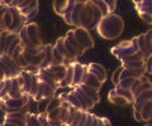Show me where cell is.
Returning a JSON list of instances; mask_svg holds the SVG:
<instances>
[{
    "instance_id": "cell-1",
    "label": "cell",
    "mask_w": 152,
    "mask_h": 126,
    "mask_svg": "<svg viewBox=\"0 0 152 126\" xmlns=\"http://www.w3.org/2000/svg\"><path fill=\"white\" fill-rule=\"evenodd\" d=\"M123 29H124V22H123L122 17L115 13L104 15L96 27L98 34L108 40L117 39L123 33Z\"/></svg>"
},
{
    "instance_id": "cell-2",
    "label": "cell",
    "mask_w": 152,
    "mask_h": 126,
    "mask_svg": "<svg viewBox=\"0 0 152 126\" xmlns=\"http://www.w3.org/2000/svg\"><path fill=\"white\" fill-rule=\"evenodd\" d=\"M103 13L95 4H93L90 0L84 3L83 10L80 13V28L91 30L96 29L98 24L100 23L103 18Z\"/></svg>"
},
{
    "instance_id": "cell-3",
    "label": "cell",
    "mask_w": 152,
    "mask_h": 126,
    "mask_svg": "<svg viewBox=\"0 0 152 126\" xmlns=\"http://www.w3.org/2000/svg\"><path fill=\"white\" fill-rule=\"evenodd\" d=\"M18 34L20 38V45L24 48H27V47H39L45 44L42 40L41 27L36 22L26 23Z\"/></svg>"
},
{
    "instance_id": "cell-4",
    "label": "cell",
    "mask_w": 152,
    "mask_h": 126,
    "mask_svg": "<svg viewBox=\"0 0 152 126\" xmlns=\"http://www.w3.org/2000/svg\"><path fill=\"white\" fill-rule=\"evenodd\" d=\"M20 76L23 78V92L31 99H34L38 92V86H39L36 69H23Z\"/></svg>"
},
{
    "instance_id": "cell-5",
    "label": "cell",
    "mask_w": 152,
    "mask_h": 126,
    "mask_svg": "<svg viewBox=\"0 0 152 126\" xmlns=\"http://www.w3.org/2000/svg\"><path fill=\"white\" fill-rule=\"evenodd\" d=\"M108 100L109 102H112V104L117 106H126V105L133 104L134 97H133L131 90H126V88H121L115 86L113 90L109 91Z\"/></svg>"
},
{
    "instance_id": "cell-6",
    "label": "cell",
    "mask_w": 152,
    "mask_h": 126,
    "mask_svg": "<svg viewBox=\"0 0 152 126\" xmlns=\"http://www.w3.org/2000/svg\"><path fill=\"white\" fill-rule=\"evenodd\" d=\"M138 52H140V49H138V45H137L136 38H132L129 40H123L118 45L113 47L110 49V53L114 55V57H117L119 60L122 58H126L128 55L138 53Z\"/></svg>"
},
{
    "instance_id": "cell-7",
    "label": "cell",
    "mask_w": 152,
    "mask_h": 126,
    "mask_svg": "<svg viewBox=\"0 0 152 126\" xmlns=\"http://www.w3.org/2000/svg\"><path fill=\"white\" fill-rule=\"evenodd\" d=\"M31 97L28 95H23L19 99H1L0 100V110L3 112H14V111H20L22 109L29 104Z\"/></svg>"
},
{
    "instance_id": "cell-8",
    "label": "cell",
    "mask_w": 152,
    "mask_h": 126,
    "mask_svg": "<svg viewBox=\"0 0 152 126\" xmlns=\"http://www.w3.org/2000/svg\"><path fill=\"white\" fill-rule=\"evenodd\" d=\"M77 0H53V10L57 15L62 17L66 24L72 25L71 23V10Z\"/></svg>"
},
{
    "instance_id": "cell-9",
    "label": "cell",
    "mask_w": 152,
    "mask_h": 126,
    "mask_svg": "<svg viewBox=\"0 0 152 126\" xmlns=\"http://www.w3.org/2000/svg\"><path fill=\"white\" fill-rule=\"evenodd\" d=\"M0 67L5 73V78H14L22 72L20 67L10 55H0Z\"/></svg>"
},
{
    "instance_id": "cell-10",
    "label": "cell",
    "mask_w": 152,
    "mask_h": 126,
    "mask_svg": "<svg viewBox=\"0 0 152 126\" xmlns=\"http://www.w3.org/2000/svg\"><path fill=\"white\" fill-rule=\"evenodd\" d=\"M74 34H75L76 40H77L80 43V45L85 49V52H86L88 49H91L94 47V40H93L91 35H90L88 29H84V28H80V27L75 28Z\"/></svg>"
},
{
    "instance_id": "cell-11",
    "label": "cell",
    "mask_w": 152,
    "mask_h": 126,
    "mask_svg": "<svg viewBox=\"0 0 152 126\" xmlns=\"http://www.w3.org/2000/svg\"><path fill=\"white\" fill-rule=\"evenodd\" d=\"M147 90H152V82L146 77V74L136 78V80L133 81L132 87H131V92H132V95H133L134 99L138 95H141L142 92H145Z\"/></svg>"
},
{
    "instance_id": "cell-12",
    "label": "cell",
    "mask_w": 152,
    "mask_h": 126,
    "mask_svg": "<svg viewBox=\"0 0 152 126\" xmlns=\"http://www.w3.org/2000/svg\"><path fill=\"white\" fill-rule=\"evenodd\" d=\"M136 10L142 20L147 24H152V0H142L136 5Z\"/></svg>"
},
{
    "instance_id": "cell-13",
    "label": "cell",
    "mask_w": 152,
    "mask_h": 126,
    "mask_svg": "<svg viewBox=\"0 0 152 126\" xmlns=\"http://www.w3.org/2000/svg\"><path fill=\"white\" fill-rule=\"evenodd\" d=\"M39 81V80H38ZM57 91V88L52 87L50 85H47L45 82H41L39 81V86H38V92L36 97L33 100L36 102H41V101H46V100H50L52 97H55V93Z\"/></svg>"
},
{
    "instance_id": "cell-14",
    "label": "cell",
    "mask_w": 152,
    "mask_h": 126,
    "mask_svg": "<svg viewBox=\"0 0 152 126\" xmlns=\"http://www.w3.org/2000/svg\"><path fill=\"white\" fill-rule=\"evenodd\" d=\"M71 92H72L74 95L76 96V99L80 101V104H81V106H83V110L89 111V110H91L95 105H96V104H95V102H94L91 99H90V97H89L86 93H85L79 86L74 87L72 90H71Z\"/></svg>"
},
{
    "instance_id": "cell-15",
    "label": "cell",
    "mask_w": 152,
    "mask_h": 126,
    "mask_svg": "<svg viewBox=\"0 0 152 126\" xmlns=\"http://www.w3.org/2000/svg\"><path fill=\"white\" fill-rule=\"evenodd\" d=\"M12 8L10 6H1L0 5V32L9 30L12 27Z\"/></svg>"
},
{
    "instance_id": "cell-16",
    "label": "cell",
    "mask_w": 152,
    "mask_h": 126,
    "mask_svg": "<svg viewBox=\"0 0 152 126\" xmlns=\"http://www.w3.org/2000/svg\"><path fill=\"white\" fill-rule=\"evenodd\" d=\"M4 122H9L17 126H27V116L22 111L7 112L5 116H4Z\"/></svg>"
},
{
    "instance_id": "cell-17",
    "label": "cell",
    "mask_w": 152,
    "mask_h": 126,
    "mask_svg": "<svg viewBox=\"0 0 152 126\" xmlns=\"http://www.w3.org/2000/svg\"><path fill=\"white\" fill-rule=\"evenodd\" d=\"M12 15H13V20H12V27L9 32H14V33H19V30L22 29L26 24V18L23 17V14L20 13L18 8H12Z\"/></svg>"
},
{
    "instance_id": "cell-18",
    "label": "cell",
    "mask_w": 152,
    "mask_h": 126,
    "mask_svg": "<svg viewBox=\"0 0 152 126\" xmlns=\"http://www.w3.org/2000/svg\"><path fill=\"white\" fill-rule=\"evenodd\" d=\"M88 72H90L91 74H94L96 78H99L103 83L107 82L108 80V73H107V69L104 66H102L100 63H95L91 62L88 64Z\"/></svg>"
},
{
    "instance_id": "cell-19",
    "label": "cell",
    "mask_w": 152,
    "mask_h": 126,
    "mask_svg": "<svg viewBox=\"0 0 152 126\" xmlns=\"http://www.w3.org/2000/svg\"><path fill=\"white\" fill-rule=\"evenodd\" d=\"M88 72V64H83L74 60V80H72V88L79 86L83 81L84 74Z\"/></svg>"
},
{
    "instance_id": "cell-20",
    "label": "cell",
    "mask_w": 152,
    "mask_h": 126,
    "mask_svg": "<svg viewBox=\"0 0 152 126\" xmlns=\"http://www.w3.org/2000/svg\"><path fill=\"white\" fill-rule=\"evenodd\" d=\"M66 67H67V64H53V66H50L45 68L47 72H48L52 77L55 78L57 82H61L65 78V74H66Z\"/></svg>"
},
{
    "instance_id": "cell-21",
    "label": "cell",
    "mask_w": 152,
    "mask_h": 126,
    "mask_svg": "<svg viewBox=\"0 0 152 126\" xmlns=\"http://www.w3.org/2000/svg\"><path fill=\"white\" fill-rule=\"evenodd\" d=\"M17 37H18V33H14V32H9V30L1 32V50H0V55H5L8 53V49L10 47L12 42Z\"/></svg>"
},
{
    "instance_id": "cell-22",
    "label": "cell",
    "mask_w": 152,
    "mask_h": 126,
    "mask_svg": "<svg viewBox=\"0 0 152 126\" xmlns=\"http://www.w3.org/2000/svg\"><path fill=\"white\" fill-rule=\"evenodd\" d=\"M38 1H39V0H33L28 6L20 9V13L23 14V17L26 18L27 23L33 22V18H36V15L38 14V4H39Z\"/></svg>"
},
{
    "instance_id": "cell-23",
    "label": "cell",
    "mask_w": 152,
    "mask_h": 126,
    "mask_svg": "<svg viewBox=\"0 0 152 126\" xmlns=\"http://www.w3.org/2000/svg\"><path fill=\"white\" fill-rule=\"evenodd\" d=\"M36 72H37L38 80H39L41 82H45V83H47V85H50V86H52V87L57 88V90L60 88V83L57 82L55 78L46 71L45 68H38V69H36Z\"/></svg>"
},
{
    "instance_id": "cell-24",
    "label": "cell",
    "mask_w": 152,
    "mask_h": 126,
    "mask_svg": "<svg viewBox=\"0 0 152 126\" xmlns=\"http://www.w3.org/2000/svg\"><path fill=\"white\" fill-rule=\"evenodd\" d=\"M66 74L65 78L60 82V88H66V87H71L72 88V80H74V62H69L66 63Z\"/></svg>"
},
{
    "instance_id": "cell-25",
    "label": "cell",
    "mask_w": 152,
    "mask_h": 126,
    "mask_svg": "<svg viewBox=\"0 0 152 126\" xmlns=\"http://www.w3.org/2000/svg\"><path fill=\"white\" fill-rule=\"evenodd\" d=\"M146 74V67L143 68H123L121 73V80L124 78H138Z\"/></svg>"
},
{
    "instance_id": "cell-26",
    "label": "cell",
    "mask_w": 152,
    "mask_h": 126,
    "mask_svg": "<svg viewBox=\"0 0 152 126\" xmlns=\"http://www.w3.org/2000/svg\"><path fill=\"white\" fill-rule=\"evenodd\" d=\"M81 83H84V85H86V86L93 87V88H95V90H98V91H100V88L103 86V82L99 80V78L95 77L94 74H91L90 72H86L84 74ZM81 83H80V85H81Z\"/></svg>"
},
{
    "instance_id": "cell-27",
    "label": "cell",
    "mask_w": 152,
    "mask_h": 126,
    "mask_svg": "<svg viewBox=\"0 0 152 126\" xmlns=\"http://www.w3.org/2000/svg\"><path fill=\"white\" fill-rule=\"evenodd\" d=\"M84 3L85 1H81V0H77L75 3V5L71 10V23L75 28H79L80 27V13L83 10V6H84Z\"/></svg>"
},
{
    "instance_id": "cell-28",
    "label": "cell",
    "mask_w": 152,
    "mask_h": 126,
    "mask_svg": "<svg viewBox=\"0 0 152 126\" xmlns=\"http://www.w3.org/2000/svg\"><path fill=\"white\" fill-rule=\"evenodd\" d=\"M65 39L69 42V43L71 44V47L76 50V53H77V55L80 57V55H83L84 53H85V49L83 48L81 45H80V43L77 40H76V38H75V34H74V29H71V30H69L67 33H66V35H65Z\"/></svg>"
},
{
    "instance_id": "cell-29",
    "label": "cell",
    "mask_w": 152,
    "mask_h": 126,
    "mask_svg": "<svg viewBox=\"0 0 152 126\" xmlns=\"http://www.w3.org/2000/svg\"><path fill=\"white\" fill-rule=\"evenodd\" d=\"M61 100L65 101V102H67V104H70L71 106H74L76 107V109H80V110H83V106L81 104H80V101L76 99V96L74 95L72 92H65V93H61V95L58 96Z\"/></svg>"
},
{
    "instance_id": "cell-30",
    "label": "cell",
    "mask_w": 152,
    "mask_h": 126,
    "mask_svg": "<svg viewBox=\"0 0 152 126\" xmlns=\"http://www.w3.org/2000/svg\"><path fill=\"white\" fill-rule=\"evenodd\" d=\"M79 87L81 88V90H83L85 93H86V95L95 102V104H99V101H100V95H99V91H98V90H95V88L90 87V86L84 85V83L79 85Z\"/></svg>"
},
{
    "instance_id": "cell-31",
    "label": "cell",
    "mask_w": 152,
    "mask_h": 126,
    "mask_svg": "<svg viewBox=\"0 0 152 126\" xmlns=\"http://www.w3.org/2000/svg\"><path fill=\"white\" fill-rule=\"evenodd\" d=\"M141 117H142V121H151L152 120V100H148L143 105L141 110Z\"/></svg>"
},
{
    "instance_id": "cell-32",
    "label": "cell",
    "mask_w": 152,
    "mask_h": 126,
    "mask_svg": "<svg viewBox=\"0 0 152 126\" xmlns=\"http://www.w3.org/2000/svg\"><path fill=\"white\" fill-rule=\"evenodd\" d=\"M45 45H46V53H45V59L41 68H47L55 64L53 58H52V47H53V44H45Z\"/></svg>"
},
{
    "instance_id": "cell-33",
    "label": "cell",
    "mask_w": 152,
    "mask_h": 126,
    "mask_svg": "<svg viewBox=\"0 0 152 126\" xmlns=\"http://www.w3.org/2000/svg\"><path fill=\"white\" fill-rule=\"evenodd\" d=\"M10 87H12V78H5L4 81L0 82V100L5 99L8 96Z\"/></svg>"
},
{
    "instance_id": "cell-34",
    "label": "cell",
    "mask_w": 152,
    "mask_h": 126,
    "mask_svg": "<svg viewBox=\"0 0 152 126\" xmlns=\"http://www.w3.org/2000/svg\"><path fill=\"white\" fill-rule=\"evenodd\" d=\"M136 38V42H137V45H138V49H140V52L142 53L146 57H150V54H148V50H147V45H146V42H145V33L143 34H140V35H137L134 37Z\"/></svg>"
},
{
    "instance_id": "cell-35",
    "label": "cell",
    "mask_w": 152,
    "mask_h": 126,
    "mask_svg": "<svg viewBox=\"0 0 152 126\" xmlns=\"http://www.w3.org/2000/svg\"><path fill=\"white\" fill-rule=\"evenodd\" d=\"M55 47L57 48V50L62 54V57L67 60V62H71V59H70V55L67 53V50H66L65 48V44H64V37H61V38H58L56 40V43H55Z\"/></svg>"
},
{
    "instance_id": "cell-36",
    "label": "cell",
    "mask_w": 152,
    "mask_h": 126,
    "mask_svg": "<svg viewBox=\"0 0 152 126\" xmlns=\"http://www.w3.org/2000/svg\"><path fill=\"white\" fill-rule=\"evenodd\" d=\"M136 60H146V57L141 52H138V53L128 55L126 58H122L121 62H122V64H126V63H129V62H136Z\"/></svg>"
},
{
    "instance_id": "cell-37",
    "label": "cell",
    "mask_w": 152,
    "mask_h": 126,
    "mask_svg": "<svg viewBox=\"0 0 152 126\" xmlns=\"http://www.w3.org/2000/svg\"><path fill=\"white\" fill-rule=\"evenodd\" d=\"M27 126H41V122L38 120V114L27 112Z\"/></svg>"
},
{
    "instance_id": "cell-38",
    "label": "cell",
    "mask_w": 152,
    "mask_h": 126,
    "mask_svg": "<svg viewBox=\"0 0 152 126\" xmlns=\"http://www.w3.org/2000/svg\"><path fill=\"white\" fill-rule=\"evenodd\" d=\"M93 4H95L99 9L102 10L103 15H108V14H110V10H109V6L107 5V3H104L103 0H90Z\"/></svg>"
},
{
    "instance_id": "cell-39",
    "label": "cell",
    "mask_w": 152,
    "mask_h": 126,
    "mask_svg": "<svg viewBox=\"0 0 152 126\" xmlns=\"http://www.w3.org/2000/svg\"><path fill=\"white\" fill-rule=\"evenodd\" d=\"M136 78H124V80H121V82L117 85V87H121V88H126V90H131L132 87V83Z\"/></svg>"
},
{
    "instance_id": "cell-40",
    "label": "cell",
    "mask_w": 152,
    "mask_h": 126,
    "mask_svg": "<svg viewBox=\"0 0 152 126\" xmlns=\"http://www.w3.org/2000/svg\"><path fill=\"white\" fill-rule=\"evenodd\" d=\"M123 66H121V67H118L115 71H114V73H113V76H112V82L114 83V86H117L118 83L121 82V73H122V71H123Z\"/></svg>"
},
{
    "instance_id": "cell-41",
    "label": "cell",
    "mask_w": 152,
    "mask_h": 126,
    "mask_svg": "<svg viewBox=\"0 0 152 126\" xmlns=\"http://www.w3.org/2000/svg\"><path fill=\"white\" fill-rule=\"evenodd\" d=\"M38 120L41 122V126H50L48 124V116H47V112H39L38 114Z\"/></svg>"
},
{
    "instance_id": "cell-42",
    "label": "cell",
    "mask_w": 152,
    "mask_h": 126,
    "mask_svg": "<svg viewBox=\"0 0 152 126\" xmlns=\"http://www.w3.org/2000/svg\"><path fill=\"white\" fill-rule=\"evenodd\" d=\"M85 110H77L76 111V115H75V117L72 120V122H71L70 126H77L79 122H80V119H81V116H83V112H84Z\"/></svg>"
},
{
    "instance_id": "cell-43",
    "label": "cell",
    "mask_w": 152,
    "mask_h": 126,
    "mask_svg": "<svg viewBox=\"0 0 152 126\" xmlns=\"http://www.w3.org/2000/svg\"><path fill=\"white\" fill-rule=\"evenodd\" d=\"M104 3H107V5L109 6L110 13H114V10L117 9V0H103Z\"/></svg>"
},
{
    "instance_id": "cell-44",
    "label": "cell",
    "mask_w": 152,
    "mask_h": 126,
    "mask_svg": "<svg viewBox=\"0 0 152 126\" xmlns=\"http://www.w3.org/2000/svg\"><path fill=\"white\" fill-rule=\"evenodd\" d=\"M145 67H146V73H151V69H152V54L150 55V57H147Z\"/></svg>"
},
{
    "instance_id": "cell-45",
    "label": "cell",
    "mask_w": 152,
    "mask_h": 126,
    "mask_svg": "<svg viewBox=\"0 0 152 126\" xmlns=\"http://www.w3.org/2000/svg\"><path fill=\"white\" fill-rule=\"evenodd\" d=\"M94 117H95V115L94 114H91V112H86V122H85V125L84 126H91V124H93V121H94Z\"/></svg>"
},
{
    "instance_id": "cell-46",
    "label": "cell",
    "mask_w": 152,
    "mask_h": 126,
    "mask_svg": "<svg viewBox=\"0 0 152 126\" xmlns=\"http://www.w3.org/2000/svg\"><path fill=\"white\" fill-rule=\"evenodd\" d=\"M86 112L88 111H84L83 112V116H81V119H80V122H79L77 126H84L85 125V122H86Z\"/></svg>"
},
{
    "instance_id": "cell-47",
    "label": "cell",
    "mask_w": 152,
    "mask_h": 126,
    "mask_svg": "<svg viewBox=\"0 0 152 126\" xmlns=\"http://www.w3.org/2000/svg\"><path fill=\"white\" fill-rule=\"evenodd\" d=\"M23 0H13V3L10 4V8H18L19 4H22Z\"/></svg>"
},
{
    "instance_id": "cell-48",
    "label": "cell",
    "mask_w": 152,
    "mask_h": 126,
    "mask_svg": "<svg viewBox=\"0 0 152 126\" xmlns=\"http://www.w3.org/2000/svg\"><path fill=\"white\" fill-rule=\"evenodd\" d=\"M99 121H100V117H98V116L95 115V117H94V121H93L91 126H98V125H99Z\"/></svg>"
},
{
    "instance_id": "cell-49",
    "label": "cell",
    "mask_w": 152,
    "mask_h": 126,
    "mask_svg": "<svg viewBox=\"0 0 152 126\" xmlns=\"http://www.w3.org/2000/svg\"><path fill=\"white\" fill-rule=\"evenodd\" d=\"M104 121H105V117H100V121H99L98 126H104Z\"/></svg>"
},
{
    "instance_id": "cell-50",
    "label": "cell",
    "mask_w": 152,
    "mask_h": 126,
    "mask_svg": "<svg viewBox=\"0 0 152 126\" xmlns=\"http://www.w3.org/2000/svg\"><path fill=\"white\" fill-rule=\"evenodd\" d=\"M104 126H112V124H110V121H109L107 117H105V121H104Z\"/></svg>"
},
{
    "instance_id": "cell-51",
    "label": "cell",
    "mask_w": 152,
    "mask_h": 126,
    "mask_svg": "<svg viewBox=\"0 0 152 126\" xmlns=\"http://www.w3.org/2000/svg\"><path fill=\"white\" fill-rule=\"evenodd\" d=\"M132 1L134 3V5H137V4H140V3L142 1V0H132Z\"/></svg>"
},
{
    "instance_id": "cell-52",
    "label": "cell",
    "mask_w": 152,
    "mask_h": 126,
    "mask_svg": "<svg viewBox=\"0 0 152 126\" xmlns=\"http://www.w3.org/2000/svg\"><path fill=\"white\" fill-rule=\"evenodd\" d=\"M0 50H1V32H0Z\"/></svg>"
},
{
    "instance_id": "cell-53",
    "label": "cell",
    "mask_w": 152,
    "mask_h": 126,
    "mask_svg": "<svg viewBox=\"0 0 152 126\" xmlns=\"http://www.w3.org/2000/svg\"><path fill=\"white\" fill-rule=\"evenodd\" d=\"M145 126H152V122H151V124H147V125H145Z\"/></svg>"
},
{
    "instance_id": "cell-54",
    "label": "cell",
    "mask_w": 152,
    "mask_h": 126,
    "mask_svg": "<svg viewBox=\"0 0 152 126\" xmlns=\"http://www.w3.org/2000/svg\"><path fill=\"white\" fill-rule=\"evenodd\" d=\"M3 1H4V0H0V4H1V3H3Z\"/></svg>"
},
{
    "instance_id": "cell-55",
    "label": "cell",
    "mask_w": 152,
    "mask_h": 126,
    "mask_svg": "<svg viewBox=\"0 0 152 126\" xmlns=\"http://www.w3.org/2000/svg\"><path fill=\"white\" fill-rule=\"evenodd\" d=\"M151 74H152V69H151Z\"/></svg>"
}]
</instances>
